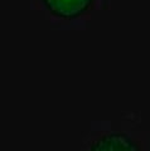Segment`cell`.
I'll use <instances>...</instances> for the list:
<instances>
[{"mask_svg": "<svg viewBox=\"0 0 150 151\" xmlns=\"http://www.w3.org/2000/svg\"><path fill=\"white\" fill-rule=\"evenodd\" d=\"M50 14L62 18L73 19L83 15L92 6L95 0H40Z\"/></svg>", "mask_w": 150, "mask_h": 151, "instance_id": "obj_1", "label": "cell"}, {"mask_svg": "<svg viewBox=\"0 0 150 151\" xmlns=\"http://www.w3.org/2000/svg\"><path fill=\"white\" fill-rule=\"evenodd\" d=\"M86 151H141L139 144L125 134H109L93 141Z\"/></svg>", "mask_w": 150, "mask_h": 151, "instance_id": "obj_2", "label": "cell"}]
</instances>
